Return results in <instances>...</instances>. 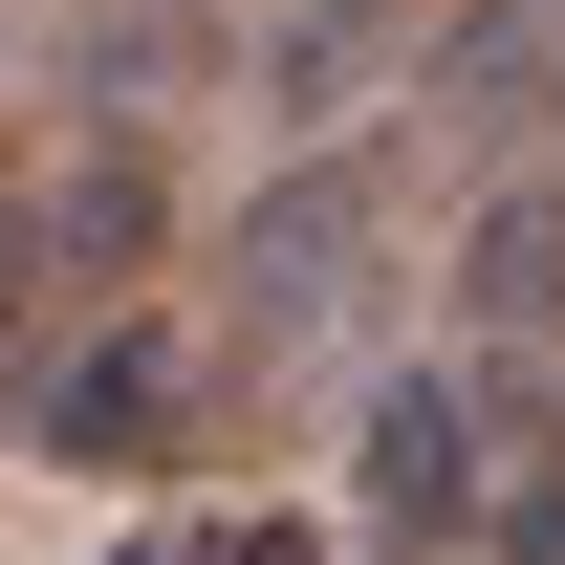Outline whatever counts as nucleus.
Returning <instances> with one entry per match:
<instances>
[{
    "instance_id": "obj_1",
    "label": "nucleus",
    "mask_w": 565,
    "mask_h": 565,
    "mask_svg": "<svg viewBox=\"0 0 565 565\" xmlns=\"http://www.w3.org/2000/svg\"><path fill=\"white\" fill-rule=\"evenodd\" d=\"M414 109H349V131H305V152H262L239 196H217V370L239 392H282V370H327V349H370L392 305H414Z\"/></svg>"
},
{
    "instance_id": "obj_2",
    "label": "nucleus",
    "mask_w": 565,
    "mask_h": 565,
    "mask_svg": "<svg viewBox=\"0 0 565 565\" xmlns=\"http://www.w3.org/2000/svg\"><path fill=\"white\" fill-rule=\"evenodd\" d=\"M22 457L44 479H174L217 414H239V370H217V327L174 305V282H109V305H66L44 349H22Z\"/></svg>"
},
{
    "instance_id": "obj_3",
    "label": "nucleus",
    "mask_w": 565,
    "mask_h": 565,
    "mask_svg": "<svg viewBox=\"0 0 565 565\" xmlns=\"http://www.w3.org/2000/svg\"><path fill=\"white\" fill-rule=\"evenodd\" d=\"M500 457H522V435H500V370L457 349V327H435V349H392V370L349 392V522H370L392 565H457V544H479Z\"/></svg>"
},
{
    "instance_id": "obj_4",
    "label": "nucleus",
    "mask_w": 565,
    "mask_h": 565,
    "mask_svg": "<svg viewBox=\"0 0 565 565\" xmlns=\"http://www.w3.org/2000/svg\"><path fill=\"white\" fill-rule=\"evenodd\" d=\"M414 152L500 174V152H565V0H414Z\"/></svg>"
},
{
    "instance_id": "obj_5",
    "label": "nucleus",
    "mask_w": 565,
    "mask_h": 565,
    "mask_svg": "<svg viewBox=\"0 0 565 565\" xmlns=\"http://www.w3.org/2000/svg\"><path fill=\"white\" fill-rule=\"evenodd\" d=\"M435 327H457V349H565V152H500L479 196H457Z\"/></svg>"
},
{
    "instance_id": "obj_6",
    "label": "nucleus",
    "mask_w": 565,
    "mask_h": 565,
    "mask_svg": "<svg viewBox=\"0 0 565 565\" xmlns=\"http://www.w3.org/2000/svg\"><path fill=\"white\" fill-rule=\"evenodd\" d=\"M217 66L262 87V131H349V109H392V87H414V0H262Z\"/></svg>"
},
{
    "instance_id": "obj_7",
    "label": "nucleus",
    "mask_w": 565,
    "mask_h": 565,
    "mask_svg": "<svg viewBox=\"0 0 565 565\" xmlns=\"http://www.w3.org/2000/svg\"><path fill=\"white\" fill-rule=\"evenodd\" d=\"M457 565H565V435L544 457H500V500H479V544Z\"/></svg>"
},
{
    "instance_id": "obj_8",
    "label": "nucleus",
    "mask_w": 565,
    "mask_h": 565,
    "mask_svg": "<svg viewBox=\"0 0 565 565\" xmlns=\"http://www.w3.org/2000/svg\"><path fill=\"white\" fill-rule=\"evenodd\" d=\"M44 327H66V282H44V217H22V174H0V392H22Z\"/></svg>"
},
{
    "instance_id": "obj_9",
    "label": "nucleus",
    "mask_w": 565,
    "mask_h": 565,
    "mask_svg": "<svg viewBox=\"0 0 565 565\" xmlns=\"http://www.w3.org/2000/svg\"><path fill=\"white\" fill-rule=\"evenodd\" d=\"M196 565H327L305 522H196Z\"/></svg>"
},
{
    "instance_id": "obj_10",
    "label": "nucleus",
    "mask_w": 565,
    "mask_h": 565,
    "mask_svg": "<svg viewBox=\"0 0 565 565\" xmlns=\"http://www.w3.org/2000/svg\"><path fill=\"white\" fill-rule=\"evenodd\" d=\"M109 565H196V522H131V544H109Z\"/></svg>"
},
{
    "instance_id": "obj_11",
    "label": "nucleus",
    "mask_w": 565,
    "mask_h": 565,
    "mask_svg": "<svg viewBox=\"0 0 565 565\" xmlns=\"http://www.w3.org/2000/svg\"><path fill=\"white\" fill-rule=\"evenodd\" d=\"M544 392H565V349H544Z\"/></svg>"
}]
</instances>
